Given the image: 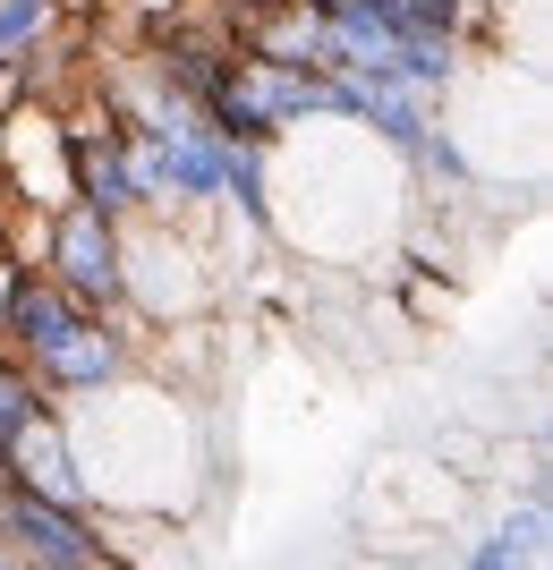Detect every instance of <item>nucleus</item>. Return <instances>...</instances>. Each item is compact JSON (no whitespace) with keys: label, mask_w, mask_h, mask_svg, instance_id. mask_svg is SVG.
<instances>
[{"label":"nucleus","mask_w":553,"mask_h":570,"mask_svg":"<svg viewBox=\"0 0 553 570\" xmlns=\"http://www.w3.org/2000/svg\"><path fill=\"white\" fill-rule=\"evenodd\" d=\"M0 205L43 214V222L77 205V145H69L60 102H43V95L0 102Z\"/></svg>","instance_id":"3"},{"label":"nucleus","mask_w":553,"mask_h":570,"mask_svg":"<svg viewBox=\"0 0 553 570\" xmlns=\"http://www.w3.org/2000/svg\"><path fill=\"white\" fill-rule=\"evenodd\" d=\"M60 434H69V469H77V502L111 511V520H179L188 528L196 494H205V426L196 401H179L154 375H120L60 401Z\"/></svg>","instance_id":"2"},{"label":"nucleus","mask_w":553,"mask_h":570,"mask_svg":"<svg viewBox=\"0 0 553 570\" xmlns=\"http://www.w3.org/2000/svg\"><path fill=\"white\" fill-rule=\"evenodd\" d=\"M409 214H417L409 163L349 111L256 145V230H265L273 256L307 264V273L349 282L358 264L401 256Z\"/></svg>","instance_id":"1"},{"label":"nucleus","mask_w":553,"mask_h":570,"mask_svg":"<svg viewBox=\"0 0 553 570\" xmlns=\"http://www.w3.org/2000/svg\"><path fill=\"white\" fill-rule=\"evenodd\" d=\"M43 282H60L77 307L111 315V307H120V222H102L95 205H69V214H51Z\"/></svg>","instance_id":"4"},{"label":"nucleus","mask_w":553,"mask_h":570,"mask_svg":"<svg viewBox=\"0 0 553 570\" xmlns=\"http://www.w3.org/2000/svg\"><path fill=\"white\" fill-rule=\"evenodd\" d=\"M9 289H18V264L0 256V307H9Z\"/></svg>","instance_id":"5"}]
</instances>
